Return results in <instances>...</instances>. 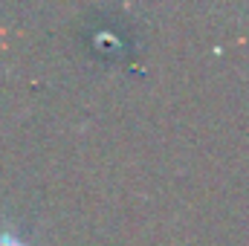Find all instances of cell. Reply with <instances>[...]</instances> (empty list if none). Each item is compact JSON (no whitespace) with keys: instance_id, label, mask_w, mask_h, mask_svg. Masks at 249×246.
Here are the masks:
<instances>
[{"instance_id":"1","label":"cell","mask_w":249,"mask_h":246,"mask_svg":"<svg viewBox=\"0 0 249 246\" xmlns=\"http://www.w3.org/2000/svg\"><path fill=\"white\" fill-rule=\"evenodd\" d=\"M0 246H26L20 238H15L12 232H0Z\"/></svg>"}]
</instances>
